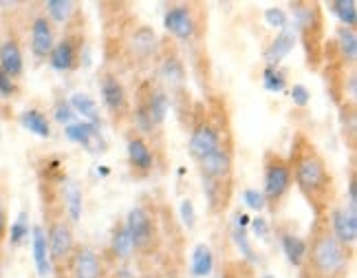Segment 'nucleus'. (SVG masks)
Segmentation results:
<instances>
[{
    "mask_svg": "<svg viewBox=\"0 0 357 278\" xmlns=\"http://www.w3.org/2000/svg\"><path fill=\"white\" fill-rule=\"evenodd\" d=\"M328 9L335 13V18L342 22V27H347V29H355L357 27L355 0H333V3H328Z\"/></svg>",
    "mask_w": 357,
    "mask_h": 278,
    "instance_id": "nucleus-25",
    "label": "nucleus"
},
{
    "mask_svg": "<svg viewBox=\"0 0 357 278\" xmlns=\"http://www.w3.org/2000/svg\"><path fill=\"white\" fill-rule=\"evenodd\" d=\"M20 124H22L24 131H29L36 137H43V139L51 137V124H49V119L43 110H38V108L24 110V113L20 115Z\"/></svg>",
    "mask_w": 357,
    "mask_h": 278,
    "instance_id": "nucleus-23",
    "label": "nucleus"
},
{
    "mask_svg": "<svg viewBox=\"0 0 357 278\" xmlns=\"http://www.w3.org/2000/svg\"><path fill=\"white\" fill-rule=\"evenodd\" d=\"M260 278H273L271 274H265V276H260Z\"/></svg>",
    "mask_w": 357,
    "mask_h": 278,
    "instance_id": "nucleus-44",
    "label": "nucleus"
},
{
    "mask_svg": "<svg viewBox=\"0 0 357 278\" xmlns=\"http://www.w3.org/2000/svg\"><path fill=\"white\" fill-rule=\"evenodd\" d=\"M68 104H71L73 113L86 117V122L93 124V126H100V108H98V104H95V100H91V95L73 93L71 100H68Z\"/></svg>",
    "mask_w": 357,
    "mask_h": 278,
    "instance_id": "nucleus-24",
    "label": "nucleus"
},
{
    "mask_svg": "<svg viewBox=\"0 0 357 278\" xmlns=\"http://www.w3.org/2000/svg\"><path fill=\"white\" fill-rule=\"evenodd\" d=\"M351 263V249L342 247L335 236L324 224V217L318 219L311 239L307 243V258H305V276L309 278H347Z\"/></svg>",
    "mask_w": 357,
    "mask_h": 278,
    "instance_id": "nucleus-2",
    "label": "nucleus"
},
{
    "mask_svg": "<svg viewBox=\"0 0 357 278\" xmlns=\"http://www.w3.org/2000/svg\"><path fill=\"white\" fill-rule=\"evenodd\" d=\"M71 274L73 278H102L104 270H102V258L95 252L93 247H75L73 258H71Z\"/></svg>",
    "mask_w": 357,
    "mask_h": 278,
    "instance_id": "nucleus-12",
    "label": "nucleus"
},
{
    "mask_svg": "<svg viewBox=\"0 0 357 278\" xmlns=\"http://www.w3.org/2000/svg\"><path fill=\"white\" fill-rule=\"evenodd\" d=\"M221 146H225L221 129H218L216 124L212 119H208V117L197 119L195 129H192V135H190V155H192V159L199 163L201 159L212 155V152L216 148H221Z\"/></svg>",
    "mask_w": 357,
    "mask_h": 278,
    "instance_id": "nucleus-7",
    "label": "nucleus"
},
{
    "mask_svg": "<svg viewBox=\"0 0 357 278\" xmlns=\"http://www.w3.org/2000/svg\"><path fill=\"white\" fill-rule=\"evenodd\" d=\"M243 201H245L247 207H250V210H263V207L267 205V203H265V197H263V192H258V190H254V188H247V190L243 192Z\"/></svg>",
    "mask_w": 357,
    "mask_h": 278,
    "instance_id": "nucleus-35",
    "label": "nucleus"
},
{
    "mask_svg": "<svg viewBox=\"0 0 357 278\" xmlns=\"http://www.w3.org/2000/svg\"><path fill=\"white\" fill-rule=\"evenodd\" d=\"M31 249H33V265L40 278H47L53 268L49 258V241H47V228L36 226L31 230Z\"/></svg>",
    "mask_w": 357,
    "mask_h": 278,
    "instance_id": "nucleus-15",
    "label": "nucleus"
},
{
    "mask_svg": "<svg viewBox=\"0 0 357 278\" xmlns=\"http://www.w3.org/2000/svg\"><path fill=\"white\" fill-rule=\"evenodd\" d=\"M231 239H234L236 247L241 249V254H243L247 261H250V263H256V254H254L252 243H250V239H247L245 230H241V228H234V232H231Z\"/></svg>",
    "mask_w": 357,
    "mask_h": 278,
    "instance_id": "nucleus-32",
    "label": "nucleus"
},
{
    "mask_svg": "<svg viewBox=\"0 0 357 278\" xmlns=\"http://www.w3.org/2000/svg\"><path fill=\"white\" fill-rule=\"evenodd\" d=\"M328 219V230L335 236V241L347 247V249H353L355 241H357V212L351 210L349 205H340V207H333V210H328L326 214Z\"/></svg>",
    "mask_w": 357,
    "mask_h": 278,
    "instance_id": "nucleus-8",
    "label": "nucleus"
},
{
    "mask_svg": "<svg viewBox=\"0 0 357 278\" xmlns=\"http://www.w3.org/2000/svg\"><path fill=\"white\" fill-rule=\"evenodd\" d=\"M102 100H104V106L108 108V113H111L115 119L126 115V110H128V95H126V89H123V85L113 73L102 75Z\"/></svg>",
    "mask_w": 357,
    "mask_h": 278,
    "instance_id": "nucleus-11",
    "label": "nucleus"
},
{
    "mask_svg": "<svg viewBox=\"0 0 357 278\" xmlns=\"http://www.w3.org/2000/svg\"><path fill=\"white\" fill-rule=\"evenodd\" d=\"M64 203H66V212H68V219H71V224H77L79 217H82V192L77 186L71 184L66 188Z\"/></svg>",
    "mask_w": 357,
    "mask_h": 278,
    "instance_id": "nucleus-28",
    "label": "nucleus"
},
{
    "mask_svg": "<svg viewBox=\"0 0 357 278\" xmlns=\"http://www.w3.org/2000/svg\"><path fill=\"white\" fill-rule=\"evenodd\" d=\"M294 16H296V27L302 36V43H305L307 55H309V66H318L320 64V55H322V11L320 5L315 3H294Z\"/></svg>",
    "mask_w": 357,
    "mask_h": 278,
    "instance_id": "nucleus-3",
    "label": "nucleus"
},
{
    "mask_svg": "<svg viewBox=\"0 0 357 278\" xmlns=\"http://www.w3.org/2000/svg\"><path fill=\"white\" fill-rule=\"evenodd\" d=\"M18 93V85L16 80H11L3 68H0V97H11Z\"/></svg>",
    "mask_w": 357,
    "mask_h": 278,
    "instance_id": "nucleus-38",
    "label": "nucleus"
},
{
    "mask_svg": "<svg viewBox=\"0 0 357 278\" xmlns=\"http://www.w3.org/2000/svg\"><path fill=\"white\" fill-rule=\"evenodd\" d=\"M263 80H265V89L271 91V93H280V91H284V87H287L284 73L280 71L278 66H267V68H265V73H263Z\"/></svg>",
    "mask_w": 357,
    "mask_h": 278,
    "instance_id": "nucleus-31",
    "label": "nucleus"
},
{
    "mask_svg": "<svg viewBox=\"0 0 357 278\" xmlns=\"http://www.w3.org/2000/svg\"><path fill=\"white\" fill-rule=\"evenodd\" d=\"M168 278H176V276H168Z\"/></svg>",
    "mask_w": 357,
    "mask_h": 278,
    "instance_id": "nucleus-46",
    "label": "nucleus"
},
{
    "mask_svg": "<svg viewBox=\"0 0 357 278\" xmlns=\"http://www.w3.org/2000/svg\"><path fill=\"white\" fill-rule=\"evenodd\" d=\"M0 68H3L11 80L22 75L24 62H22V51H20L18 40L7 38L5 43L0 45Z\"/></svg>",
    "mask_w": 357,
    "mask_h": 278,
    "instance_id": "nucleus-16",
    "label": "nucleus"
},
{
    "mask_svg": "<svg viewBox=\"0 0 357 278\" xmlns=\"http://www.w3.org/2000/svg\"><path fill=\"white\" fill-rule=\"evenodd\" d=\"M139 104L148 110V115H150V119H153L155 126H161L163 119H166V115H168V108H170L168 95L161 89H150L148 95L139 100Z\"/></svg>",
    "mask_w": 357,
    "mask_h": 278,
    "instance_id": "nucleus-17",
    "label": "nucleus"
},
{
    "mask_svg": "<svg viewBox=\"0 0 357 278\" xmlns=\"http://www.w3.org/2000/svg\"><path fill=\"white\" fill-rule=\"evenodd\" d=\"M252 228H254V234L258 236V239H265L267 236V221L265 219H254Z\"/></svg>",
    "mask_w": 357,
    "mask_h": 278,
    "instance_id": "nucleus-41",
    "label": "nucleus"
},
{
    "mask_svg": "<svg viewBox=\"0 0 357 278\" xmlns=\"http://www.w3.org/2000/svg\"><path fill=\"white\" fill-rule=\"evenodd\" d=\"M5 232H7V212L3 205V197H0V241L5 239Z\"/></svg>",
    "mask_w": 357,
    "mask_h": 278,
    "instance_id": "nucleus-42",
    "label": "nucleus"
},
{
    "mask_svg": "<svg viewBox=\"0 0 357 278\" xmlns=\"http://www.w3.org/2000/svg\"><path fill=\"white\" fill-rule=\"evenodd\" d=\"M351 210L357 212V184H355V173H351V182H349V203Z\"/></svg>",
    "mask_w": 357,
    "mask_h": 278,
    "instance_id": "nucleus-40",
    "label": "nucleus"
},
{
    "mask_svg": "<svg viewBox=\"0 0 357 278\" xmlns=\"http://www.w3.org/2000/svg\"><path fill=\"white\" fill-rule=\"evenodd\" d=\"M163 27L170 36L176 40H192L197 34V20L195 13L188 5H172L163 13Z\"/></svg>",
    "mask_w": 357,
    "mask_h": 278,
    "instance_id": "nucleus-9",
    "label": "nucleus"
},
{
    "mask_svg": "<svg viewBox=\"0 0 357 278\" xmlns=\"http://www.w3.org/2000/svg\"><path fill=\"white\" fill-rule=\"evenodd\" d=\"M128 234H130V243L132 249L139 254H150L157 247V226L155 219L150 217V212L142 205H135L132 210L128 212L126 221H123Z\"/></svg>",
    "mask_w": 357,
    "mask_h": 278,
    "instance_id": "nucleus-6",
    "label": "nucleus"
},
{
    "mask_svg": "<svg viewBox=\"0 0 357 278\" xmlns=\"http://www.w3.org/2000/svg\"><path fill=\"white\" fill-rule=\"evenodd\" d=\"M26 236H29V214L20 212L16 217V221L11 224V228H9V243L11 245H20Z\"/></svg>",
    "mask_w": 357,
    "mask_h": 278,
    "instance_id": "nucleus-30",
    "label": "nucleus"
},
{
    "mask_svg": "<svg viewBox=\"0 0 357 278\" xmlns=\"http://www.w3.org/2000/svg\"><path fill=\"white\" fill-rule=\"evenodd\" d=\"M265 22L269 27H273V29L282 31V29H287V13L282 9H278V7H271V9L265 11Z\"/></svg>",
    "mask_w": 357,
    "mask_h": 278,
    "instance_id": "nucleus-33",
    "label": "nucleus"
},
{
    "mask_svg": "<svg viewBox=\"0 0 357 278\" xmlns=\"http://www.w3.org/2000/svg\"><path fill=\"white\" fill-rule=\"evenodd\" d=\"M53 117H56V122H60V124H73V117H75V113H73V108H71V104L68 102H64V100H60L56 106H53Z\"/></svg>",
    "mask_w": 357,
    "mask_h": 278,
    "instance_id": "nucleus-34",
    "label": "nucleus"
},
{
    "mask_svg": "<svg viewBox=\"0 0 357 278\" xmlns=\"http://www.w3.org/2000/svg\"><path fill=\"white\" fill-rule=\"evenodd\" d=\"M100 135H102L100 126H93V124H89V122H73L66 126V137L71 139V142L89 148L91 152H93V142L102 139Z\"/></svg>",
    "mask_w": 357,
    "mask_h": 278,
    "instance_id": "nucleus-20",
    "label": "nucleus"
},
{
    "mask_svg": "<svg viewBox=\"0 0 357 278\" xmlns=\"http://www.w3.org/2000/svg\"><path fill=\"white\" fill-rule=\"evenodd\" d=\"M291 100H294L296 106L305 108L309 104V100H311V93H309V89L305 85H294L291 87Z\"/></svg>",
    "mask_w": 357,
    "mask_h": 278,
    "instance_id": "nucleus-37",
    "label": "nucleus"
},
{
    "mask_svg": "<svg viewBox=\"0 0 357 278\" xmlns=\"http://www.w3.org/2000/svg\"><path fill=\"white\" fill-rule=\"evenodd\" d=\"M333 49L337 51L342 64H355L357 58V36L355 29H347V27H340L335 38H333Z\"/></svg>",
    "mask_w": 357,
    "mask_h": 278,
    "instance_id": "nucleus-19",
    "label": "nucleus"
},
{
    "mask_svg": "<svg viewBox=\"0 0 357 278\" xmlns=\"http://www.w3.org/2000/svg\"><path fill=\"white\" fill-rule=\"evenodd\" d=\"M236 228H241V230H245L247 228V224H250V217L247 214H236Z\"/></svg>",
    "mask_w": 357,
    "mask_h": 278,
    "instance_id": "nucleus-43",
    "label": "nucleus"
},
{
    "mask_svg": "<svg viewBox=\"0 0 357 278\" xmlns=\"http://www.w3.org/2000/svg\"><path fill=\"white\" fill-rule=\"evenodd\" d=\"M128 161H130V168L137 173H150L155 166V152L153 148L148 146V142L142 135H130L128 137Z\"/></svg>",
    "mask_w": 357,
    "mask_h": 278,
    "instance_id": "nucleus-14",
    "label": "nucleus"
},
{
    "mask_svg": "<svg viewBox=\"0 0 357 278\" xmlns=\"http://www.w3.org/2000/svg\"><path fill=\"white\" fill-rule=\"evenodd\" d=\"M49 241V258L51 268L56 272H62V268L71 265V258L75 252V236L68 219H56L47 230Z\"/></svg>",
    "mask_w": 357,
    "mask_h": 278,
    "instance_id": "nucleus-5",
    "label": "nucleus"
},
{
    "mask_svg": "<svg viewBox=\"0 0 357 278\" xmlns=\"http://www.w3.org/2000/svg\"><path fill=\"white\" fill-rule=\"evenodd\" d=\"M291 184H294V177H291L289 159L276 155V152H267L265 155V188H263L265 203L271 205L273 210H278L280 201L289 194Z\"/></svg>",
    "mask_w": 357,
    "mask_h": 278,
    "instance_id": "nucleus-4",
    "label": "nucleus"
},
{
    "mask_svg": "<svg viewBox=\"0 0 357 278\" xmlns=\"http://www.w3.org/2000/svg\"><path fill=\"white\" fill-rule=\"evenodd\" d=\"M163 75H166L168 82H172V85H178V82L183 80V66L178 60H168L166 64H163Z\"/></svg>",
    "mask_w": 357,
    "mask_h": 278,
    "instance_id": "nucleus-36",
    "label": "nucleus"
},
{
    "mask_svg": "<svg viewBox=\"0 0 357 278\" xmlns=\"http://www.w3.org/2000/svg\"><path fill=\"white\" fill-rule=\"evenodd\" d=\"M56 47L53 38V24L47 16H36L31 22V51L36 58H49L51 49Z\"/></svg>",
    "mask_w": 357,
    "mask_h": 278,
    "instance_id": "nucleus-13",
    "label": "nucleus"
},
{
    "mask_svg": "<svg viewBox=\"0 0 357 278\" xmlns=\"http://www.w3.org/2000/svg\"><path fill=\"white\" fill-rule=\"evenodd\" d=\"M214 270V252L208 243H199L192 252V263H190V272L195 278H205L210 276Z\"/></svg>",
    "mask_w": 357,
    "mask_h": 278,
    "instance_id": "nucleus-21",
    "label": "nucleus"
},
{
    "mask_svg": "<svg viewBox=\"0 0 357 278\" xmlns=\"http://www.w3.org/2000/svg\"><path fill=\"white\" fill-rule=\"evenodd\" d=\"M132 45H135L137 53H142V55H148V53H153V51H155L157 38H155L153 29H148V27H142V29H137V31H135Z\"/></svg>",
    "mask_w": 357,
    "mask_h": 278,
    "instance_id": "nucleus-29",
    "label": "nucleus"
},
{
    "mask_svg": "<svg viewBox=\"0 0 357 278\" xmlns=\"http://www.w3.org/2000/svg\"><path fill=\"white\" fill-rule=\"evenodd\" d=\"M296 31L291 29H282L276 40L271 43V47L265 51V60H267V66H278L282 58H287V55L291 53L294 45H296Z\"/></svg>",
    "mask_w": 357,
    "mask_h": 278,
    "instance_id": "nucleus-18",
    "label": "nucleus"
},
{
    "mask_svg": "<svg viewBox=\"0 0 357 278\" xmlns=\"http://www.w3.org/2000/svg\"><path fill=\"white\" fill-rule=\"evenodd\" d=\"M181 221L188 226V228H195L197 224V212H195V205H192V201H183L181 203Z\"/></svg>",
    "mask_w": 357,
    "mask_h": 278,
    "instance_id": "nucleus-39",
    "label": "nucleus"
},
{
    "mask_svg": "<svg viewBox=\"0 0 357 278\" xmlns=\"http://www.w3.org/2000/svg\"><path fill=\"white\" fill-rule=\"evenodd\" d=\"M79 47H82V40L77 36L62 38L49 53L51 66L56 68V71H62V73L75 71L77 64H79Z\"/></svg>",
    "mask_w": 357,
    "mask_h": 278,
    "instance_id": "nucleus-10",
    "label": "nucleus"
},
{
    "mask_svg": "<svg viewBox=\"0 0 357 278\" xmlns=\"http://www.w3.org/2000/svg\"><path fill=\"white\" fill-rule=\"evenodd\" d=\"M280 243H282V252H284L287 258H289L291 265L302 268V263H305V258H307V241L300 239L298 234L284 232L280 236Z\"/></svg>",
    "mask_w": 357,
    "mask_h": 278,
    "instance_id": "nucleus-22",
    "label": "nucleus"
},
{
    "mask_svg": "<svg viewBox=\"0 0 357 278\" xmlns=\"http://www.w3.org/2000/svg\"><path fill=\"white\" fill-rule=\"evenodd\" d=\"M0 278H3V268H0Z\"/></svg>",
    "mask_w": 357,
    "mask_h": 278,
    "instance_id": "nucleus-45",
    "label": "nucleus"
},
{
    "mask_svg": "<svg viewBox=\"0 0 357 278\" xmlns=\"http://www.w3.org/2000/svg\"><path fill=\"white\" fill-rule=\"evenodd\" d=\"M289 166L300 194L313 207L315 217H326L335 197L333 177L322 152L315 148V144L305 133L294 135Z\"/></svg>",
    "mask_w": 357,
    "mask_h": 278,
    "instance_id": "nucleus-1",
    "label": "nucleus"
},
{
    "mask_svg": "<svg viewBox=\"0 0 357 278\" xmlns=\"http://www.w3.org/2000/svg\"><path fill=\"white\" fill-rule=\"evenodd\" d=\"M47 9V18L53 22H68V18L75 13V3H71V0H49V3L45 5Z\"/></svg>",
    "mask_w": 357,
    "mask_h": 278,
    "instance_id": "nucleus-27",
    "label": "nucleus"
},
{
    "mask_svg": "<svg viewBox=\"0 0 357 278\" xmlns=\"http://www.w3.org/2000/svg\"><path fill=\"white\" fill-rule=\"evenodd\" d=\"M111 247H113V254L119 258V261H128L132 256V243H130V234L126 230V226L119 224L115 226L113 230V239H111Z\"/></svg>",
    "mask_w": 357,
    "mask_h": 278,
    "instance_id": "nucleus-26",
    "label": "nucleus"
}]
</instances>
